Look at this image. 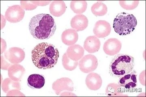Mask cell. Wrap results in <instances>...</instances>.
Wrapping results in <instances>:
<instances>
[{
	"label": "cell",
	"mask_w": 146,
	"mask_h": 97,
	"mask_svg": "<svg viewBox=\"0 0 146 97\" xmlns=\"http://www.w3.org/2000/svg\"><path fill=\"white\" fill-rule=\"evenodd\" d=\"M59 57L57 48L49 43L38 44L31 51L32 60L39 69H52L57 64Z\"/></svg>",
	"instance_id": "6da1fadb"
},
{
	"label": "cell",
	"mask_w": 146,
	"mask_h": 97,
	"mask_svg": "<svg viewBox=\"0 0 146 97\" xmlns=\"http://www.w3.org/2000/svg\"><path fill=\"white\" fill-rule=\"evenodd\" d=\"M29 29L33 37L38 40L49 39L54 34L56 25L49 14L41 13L33 17L29 24Z\"/></svg>",
	"instance_id": "7a4b0ae2"
},
{
	"label": "cell",
	"mask_w": 146,
	"mask_h": 97,
	"mask_svg": "<svg viewBox=\"0 0 146 97\" xmlns=\"http://www.w3.org/2000/svg\"><path fill=\"white\" fill-rule=\"evenodd\" d=\"M135 66V59L130 55L119 54L111 61L109 67L110 75L113 77H121L129 73Z\"/></svg>",
	"instance_id": "3957f363"
},
{
	"label": "cell",
	"mask_w": 146,
	"mask_h": 97,
	"mask_svg": "<svg viewBox=\"0 0 146 97\" xmlns=\"http://www.w3.org/2000/svg\"><path fill=\"white\" fill-rule=\"evenodd\" d=\"M137 24V20L134 15L122 12L119 13L114 19L113 27L119 35L126 36L135 30Z\"/></svg>",
	"instance_id": "277c9868"
},
{
	"label": "cell",
	"mask_w": 146,
	"mask_h": 97,
	"mask_svg": "<svg viewBox=\"0 0 146 97\" xmlns=\"http://www.w3.org/2000/svg\"><path fill=\"white\" fill-rule=\"evenodd\" d=\"M98 65V59L95 55L88 54L83 56L79 61L78 66L82 72L85 73H92Z\"/></svg>",
	"instance_id": "5b68a950"
},
{
	"label": "cell",
	"mask_w": 146,
	"mask_h": 97,
	"mask_svg": "<svg viewBox=\"0 0 146 97\" xmlns=\"http://www.w3.org/2000/svg\"><path fill=\"white\" fill-rule=\"evenodd\" d=\"M25 15V10L21 6L15 5L8 7L5 12V17L8 22L16 23L22 20Z\"/></svg>",
	"instance_id": "8992f818"
},
{
	"label": "cell",
	"mask_w": 146,
	"mask_h": 97,
	"mask_svg": "<svg viewBox=\"0 0 146 97\" xmlns=\"http://www.w3.org/2000/svg\"><path fill=\"white\" fill-rule=\"evenodd\" d=\"M137 73L136 71L120 77L118 81V85L127 90L134 89L137 85Z\"/></svg>",
	"instance_id": "52a82bcc"
},
{
	"label": "cell",
	"mask_w": 146,
	"mask_h": 97,
	"mask_svg": "<svg viewBox=\"0 0 146 97\" xmlns=\"http://www.w3.org/2000/svg\"><path fill=\"white\" fill-rule=\"evenodd\" d=\"M52 88L56 94L58 95L63 91L69 92L74 91V83L69 78H61L53 83Z\"/></svg>",
	"instance_id": "ba28073f"
},
{
	"label": "cell",
	"mask_w": 146,
	"mask_h": 97,
	"mask_svg": "<svg viewBox=\"0 0 146 97\" xmlns=\"http://www.w3.org/2000/svg\"><path fill=\"white\" fill-rule=\"evenodd\" d=\"M5 56L6 59L12 64H18L25 59V53L23 49L13 47L5 53Z\"/></svg>",
	"instance_id": "9c48e42d"
},
{
	"label": "cell",
	"mask_w": 146,
	"mask_h": 97,
	"mask_svg": "<svg viewBox=\"0 0 146 97\" xmlns=\"http://www.w3.org/2000/svg\"><path fill=\"white\" fill-rule=\"evenodd\" d=\"M121 48L122 44L119 40L116 38H111L105 42L103 50L108 55L113 56L119 53Z\"/></svg>",
	"instance_id": "30bf717a"
},
{
	"label": "cell",
	"mask_w": 146,
	"mask_h": 97,
	"mask_svg": "<svg viewBox=\"0 0 146 97\" xmlns=\"http://www.w3.org/2000/svg\"><path fill=\"white\" fill-rule=\"evenodd\" d=\"M93 31L97 37L105 38L110 34L111 31V26L107 21L99 20L95 24Z\"/></svg>",
	"instance_id": "8fae6325"
},
{
	"label": "cell",
	"mask_w": 146,
	"mask_h": 97,
	"mask_svg": "<svg viewBox=\"0 0 146 97\" xmlns=\"http://www.w3.org/2000/svg\"><path fill=\"white\" fill-rule=\"evenodd\" d=\"M85 83L89 90L97 91L101 87L102 80L99 75L96 73H91L86 77Z\"/></svg>",
	"instance_id": "7c38bea8"
},
{
	"label": "cell",
	"mask_w": 146,
	"mask_h": 97,
	"mask_svg": "<svg viewBox=\"0 0 146 97\" xmlns=\"http://www.w3.org/2000/svg\"><path fill=\"white\" fill-rule=\"evenodd\" d=\"M88 24L89 20L87 17L83 14L75 15L71 21V27L76 31L84 30L88 26Z\"/></svg>",
	"instance_id": "4fadbf2b"
},
{
	"label": "cell",
	"mask_w": 146,
	"mask_h": 97,
	"mask_svg": "<svg viewBox=\"0 0 146 97\" xmlns=\"http://www.w3.org/2000/svg\"><path fill=\"white\" fill-rule=\"evenodd\" d=\"M25 73V69L20 64L11 65L8 69L9 77L15 81H20Z\"/></svg>",
	"instance_id": "5bb4252c"
},
{
	"label": "cell",
	"mask_w": 146,
	"mask_h": 97,
	"mask_svg": "<svg viewBox=\"0 0 146 97\" xmlns=\"http://www.w3.org/2000/svg\"><path fill=\"white\" fill-rule=\"evenodd\" d=\"M101 46V42L96 36H88L85 39L84 44V48L89 53H92L97 52L99 50Z\"/></svg>",
	"instance_id": "9a60e30c"
},
{
	"label": "cell",
	"mask_w": 146,
	"mask_h": 97,
	"mask_svg": "<svg viewBox=\"0 0 146 97\" xmlns=\"http://www.w3.org/2000/svg\"><path fill=\"white\" fill-rule=\"evenodd\" d=\"M78 39L77 31L72 29H68L63 32L61 35L62 42L68 46L75 45Z\"/></svg>",
	"instance_id": "2e32d148"
},
{
	"label": "cell",
	"mask_w": 146,
	"mask_h": 97,
	"mask_svg": "<svg viewBox=\"0 0 146 97\" xmlns=\"http://www.w3.org/2000/svg\"><path fill=\"white\" fill-rule=\"evenodd\" d=\"M66 53L70 59L74 61H78L84 55V50L82 46L76 44L69 46Z\"/></svg>",
	"instance_id": "e0dca14e"
},
{
	"label": "cell",
	"mask_w": 146,
	"mask_h": 97,
	"mask_svg": "<svg viewBox=\"0 0 146 97\" xmlns=\"http://www.w3.org/2000/svg\"><path fill=\"white\" fill-rule=\"evenodd\" d=\"M66 8V5L63 1H53L50 5V12L53 16L59 17L65 13Z\"/></svg>",
	"instance_id": "ac0fdd59"
},
{
	"label": "cell",
	"mask_w": 146,
	"mask_h": 97,
	"mask_svg": "<svg viewBox=\"0 0 146 97\" xmlns=\"http://www.w3.org/2000/svg\"><path fill=\"white\" fill-rule=\"evenodd\" d=\"M45 83V77L42 75L33 74L30 75L28 78V85L31 89H41L44 87Z\"/></svg>",
	"instance_id": "d6986e66"
},
{
	"label": "cell",
	"mask_w": 146,
	"mask_h": 97,
	"mask_svg": "<svg viewBox=\"0 0 146 97\" xmlns=\"http://www.w3.org/2000/svg\"><path fill=\"white\" fill-rule=\"evenodd\" d=\"M2 89L5 93H7L13 90H21V84L19 81H15L9 78H7L3 81Z\"/></svg>",
	"instance_id": "ffe728a7"
},
{
	"label": "cell",
	"mask_w": 146,
	"mask_h": 97,
	"mask_svg": "<svg viewBox=\"0 0 146 97\" xmlns=\"http://www.w3.org/2000/svg\"><path fill=\"white\" fill-rule=\"evenodd\" d=\"M87 7V2L85 1H73L71 2L70 8L74 13L81 14L86 11Z\"/></svg>",
	"instance_id": "44dd1931"
},
{
	"label": "cell",
	"mask_w": 146,
	"mask_h": 97,
	"mask_svg": "<svg viewBox=\"0 0 146 97\" xmlns=\"http://www.w3.org/2000/svg\"><path fill=\"white\" fill-rule=\"evenodd\" d=\"M91 10L95 16H102L107 13V7L103 3L98 1L92 6Z\"/></svg>",
	"instance_id": "7402d4cb"
},
{
	"label": "cell",
	"mask_w": 146,
	"mask_h": 97,
	"mask_svg": "<svg viewBox=\"0 0 146 97\" xmlns=\"http://www.w3.org/2000/svg\"><path fill=\"white\" fill-rule=\"evenodd\" d=\"M62 64L65 70L72 71L77 68L78 65V61H74L68 57L66 53L64 54L62 59Z\"/></svg>",
	"instance_id": "603a6c76"
},
{
	"label": "cell",
	"mask_w": 146,
	"mask_h": 97,
	"mask_svg": "<svg viewBox=\"0 0 146 97\" xmlns=\"http://www.w3.org/2000/svg\"><path fill=\"white\" fill-rule=\"evenodd\" d=\"M120 87L119 85L116 83H110L108 85L106 90V94L109 96H123Z\"/></svg>",
	"instance_id": "cb8c5ba5"
},
{
	"label": "cell",
	"mask_w": 146,
	"mask_h": 97,
	"mask_svg": "<svg viewBox=\"0 0 146 97\" xmlns=\"http://www.w3.org/2000/svg\"><path fill=\"white\" fill-rule=\"evenodd\" d=\"M120 5L124 9L127 10H132L136 9L139 4L138 1H120Z\"/></svg>",
	"instance_id": "d4e9b609"
},
{
	"label": "cell",
	"mask_w": 146,
	"mask_h": 97,
	"mask_svg": "<svg viewBox=\"0 0 146 97\" xmlns=\"http://www.w3.org/2000/svg\"><path fill=\"white\" fill-rule=\"evenodd\" d=\"M21 7L27 11L34 10L37 7V5L35 4L33 1H21Z\"/></svg>",
	"instance_id": "484cf974"
},
{
	"label": "cell",
	"mask_w": 146,
	"mask_h": 97,
	"mask_svg": "<svg viewBox=\"0 0 146 97\" xmlns=\"http://www.w3.org/2000/svg\"><path fill=\"white\" fill-rule=\"evenodd\" d=\"M7 96H25V95L20 90H13L7 93Z\"/></svg>",
	"instance_id": "4316f807"
},
{
	"label": "cell",
	"mask_w": 146,
	"mask_h": 97,
	"mask_svg": "<svg viewBox=\"0 0 146 97\" xmlns=\"http://www.w3.org/2000/svg\"><path fill=\"white\" fill-rule=\"evenodd\" d=\"M35 4L37 6H45L48 5L51 1H33Z\"/></svg>",
	"instance_id": "83f0119b"
}]
</instances>
